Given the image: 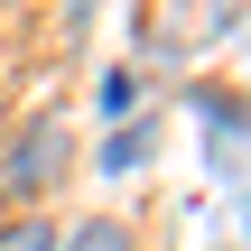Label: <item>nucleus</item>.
Listing matches in <instances>:
<instances>
[{"label": "nucleus", "mask_w": 251, "mask_h": 251, "mask_svg": "<svg viewBox=\"0 0 251 251\" xmlns=\"http://www.w3.org/2000/svg\"><path fill=\"white\" fill-rule=\"evenodd\" d=\"M56 251H140V233H130V224H112V214H93V224H75Z\"/></svg>", "instance_id": "nucleus-2"}, {"label": "nucleus", "mask_w": 251, "mask_h": 251, "mask_svg": "<svg viewBox=\"0 0 251 251\" xmlns=\"http://www.w3.org/2000/svg\"><path fill=\"white\" fill-rule=\"evenodd\" d=\"M130 102H140V84H130V75H102V112H112V121H130Z\"/></svg>", "instance_id": "nucleus-5"}, {"label": "nucleus", "mask_w": 251, "mask_h": 251, "mask_svg": "<svg viewBox=\"0 0 251 251\" xmlns=\"http://www.w3.org/2000/svg\"><path fill=\"white\" fill-rule=\"evenodd\" d=\"M65 158H75L65 112H28V121L0 140V205H37V196L65 177Z\"/></svg>", "instance_id": "nucleus-1"}, {"label": "nucleus", "mask_w": 251, "mask_h": 251, "mask_svg": "<svg viewBox=\"0 0 251 251\" xmlns=\"http://www.w3.org/2000/svg\"><path fill=\"white\" fill-rule=\"evenodd\" d=\"M56 242H65V233H56L47 214H9V224H0V251H56Z\"/></svg>", "instance_id": "nucleus-4"}, {"label": "nucleus", "mask_w": 251, "mask_h": 251, "mask_svg": "<svg viewBox=\"0 0 251 251\" xmlns=\"http://www.w3.org/2000/svg\"><path fill=\"white\" fill-rule=\"evenodd\" d=\"M149 149H158V130H149V121H140V130H112L102 168H112V177H130V168H149Z\"/></svg>", "instance_id": "nucleus-3"}]
</instances>
